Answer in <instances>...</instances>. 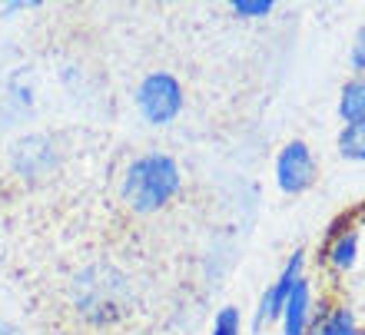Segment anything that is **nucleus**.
<instances>
[{
  "mask_svg": "<svg viewBox=\"0 0 365 335\" xmlns=\"http://www.w3.org/2000/svg\"><path fill=\"white\" fill-rule=\"evenodd\" d=\"M34 4H0V14H14V10H27Z\"/></svg>",
  "mask_w": 365,
  "mask_h": 335,
  "instance_id": "13",
  "label": "nucleus"
},
{
  "mask_svg": "<svg viewBox=\"0 0 365 335\" xmlns=\"http://www.w3.org/2000/svg\"><path fill=\"white\" fill-rule=\"evenodd\" d=\"M339 150H342V156H349V160H365V116L342 130Z\"/></svg>",
  "mask_w": 365,
  "mask_h": 335,
  "instance_id": "7",
  "label": "nucleus"
},
{
  "mask_svg": "<svg viewBox=\"0 0 365 335\" xmlns=\"http://www.w3.org/2000/svg\"><path fill=\"white\" fill-rule=\"evenodd\" d=\"M232 10H236L240 17H266L272 10V0H236Z\"/></svg>",
  "mask_w": 365,
  "mask_h": 335,
  "instance_id": "11",
  "label": "nucleus"
},
{
  "mask_svg": "<svg viewBox=\"0 0 365 335\" xmlns=\"http://www.w3.org/2000/svg\"><path fill=\"white\" fill-rule=\"evenodd\" d=\"M309 282L299 279L296 289L289 292V302L282 309V322H286V335H306L309 329Z\"/></svg>",
  "mask_w": 365,
  "mask_h": 335,
  "instance_id": "5",
  "label": "nucleus"
},
{
  "mask_svg": "<svg viewBox=\"0 0 365 335\" xmlns=\"http://www.w3.org/2000/svg\"><path fill=\"white\" fill-rule=\"evenodd\" d=\"M212 335H240V312L236 309H222L216 316V326H212Z\"/></svg>",
  "mask_w": 365,
  "mask_h": 335,
  "instance_id": "10",
  "label": "nucleus"
},
{
  "mask_svg": "<svg viewBox=\"0 0 365 335\" xmlns=\"http://www.w3.org/2000/svg\"><path fill=\"white\" fill-rule=\"evenodd\" d=\"M356 252H359V236L356 232H342V236L332 242L329 256H332V266L336 269H352L356 266Z\"/></svg>",
  "mask_w": 365,
  "mask_h": 335,
  "instance_id": "8",
  "label": "nucleus"
},
{
  "mask_svg": "<svg viewBox=\"0 0 365 335\" xmlns=\"http://www.w3.org/2000/svg\"><path fill=\"white\" fill-rule=\"evenodd\" d=\"M352 67H356L359 73H365V37L352 47Z\"/></svg>",
  "mask_w": 365,
  "mask_h": 335,
  "instance_id": "12",
  "label": "nucleus"
},
{
  "mask_svg": "<svg viewBox=\"0 0 365 335\" xmlns=\"http://www.w3.org/2000/svg\"><path fill=\"white\" fill-rule=\"evenodd\" d=\"M0 335H20L14 326H7V322H0Z\"/></svg>",
  "mask_w": 365,
  "mask_h": 335,
  "instance_id": "14",
  "label": "nucleus"
},
{
  "mask_svg": "<svg viewBox=\"0 0 365 335\" xmlns=\"http://www.w3.org/2000/svg\"><path fill=\"white\" fill-rule=\"evenodd\" d=\"M339 113H342V120H349V123H356V120L365 116V80H352V83L342 90Z\"/></svg>",
  "mask_w": 365,
  "mask_h": 335,
  "instance_id": "6",
  "label": "nucleus"
},
{
  "mask_svg": "<svg viewBox=\"0 0 365 335\" xmlns=\"http://www.w3.org/2000/svg\"><path fill=\"white\" fill-rule=\"evenodd\" d=\"M276 180H279V190L296 196V192L309 190L312 180H316V160L309 153L306 143H289L276 160Z\"/></svg>",
  "mask_w": 365,
  "mask_h": 335,
  "instance_id": "3",
  "label": "nucleus"
},
{
  "mask_svg": "<svg viewBox=\"0 0 365 335\" xmlns=\"http://www.w3.org/2000/svg\"><path fill=\"white\" fill-rule=\"evenodd\" d=\"M299 279H302V256L296 252V256L286 262L282 276H279L269 286V292L262 296L259 312H256V326H266V322H272V319L282 316V309H286V302H289V292L296 289Z\"/></svg>",
  "mask_w": 365,
  "mask_h": 335,
  "instance_id": "4",
  "label": "nucleus"
},
{
  "mask_svg": "<svg viewBox=\"0 0 365 335\" xmlns=\"http://www.w3.org/2000/svg\"><path fill=\"white\" fill-rule=\"evenodd\" d=\"M136 103L150 123L163 126L182 110V86L170 73H150L136 90Z\"/></svg>",
  "mask_w": 365,
  "mask_h": 335,
  "instance_id": "2",
  "label": "nucleus"
},
{
  "mask_svg": "<svg viewBox=\"0 0 365 335\" xmlns=\"http://www.w3.org/2000/svg\"><path fill=\"white\" fill-rule=\"evenodd\" d=\"M316 335H359V329H356V319H352L349 309H336L332 316H326L319 322Z\"/></svg>",
  "mask_w": 365,
  "mask_h": 335,
  "instance_id": "9",
  "label": "nucleus"
},
{
  "mask_svg": "<svg viewBox=\"0 0 365 335\" xmlns=\"http://www.w3.org/2000/svg\"><path fill=\"white\" fill-rule=\"evenodd\" d=\"M180 190V166L163 153L140 156L123 182V196L136 212H156Z\"/></svg>",
  "mask_w": 365,
  "mask_h": 335,
  "instance_id": "1",
  "label": "nucleus"
}]
</instances>
